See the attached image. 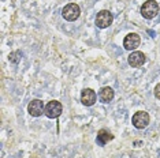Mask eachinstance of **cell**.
<instances>
[{
	"mask_svg": "<svg viewBox=\"0 0 160 158\" xmlns=\"http://www.w3.org/2000/svg\"><path fill=\"white\" fill-rule=\"evenodd\" d=\"M21 59H22V52L21 51H14L8 55V60H10V63H12V64H18L21 62Z\"/></svg>",
	"mask_w": 160,
	"mask_h": 158,
	"instance_id": "obj_12",
	"label": "cell"
},
{
	"mask_svg": "<svg viewBox=\"0 0 160 158\" xmlns=\"http://www.w3.org/2000/svg\"><path fill=\"white\" fill-rule=\"evenodd\" d=\"M158 12H159V4L155 0H148V2H145L142 7H141V15H142L145 19H153V18L158 15Z\"/></svg>",
	"mask_w": 160,
	"mask_h": 158,
	"instance_id": "obj_1",
	"label": "cell"
},
{
	"mask_svg": "<svg viewBox=\"0 0 160 158\" xmlns=\"http://www.w3.org/2000/svg\"><path fill=\"white\" fill-rule=\"evenodd\" d=\"M141 44V37L137 33H129L123 40V46L126 51H134Z\"/></svg>",
	"mask_w": 160,
	"mask_h": 158,
	"instance_id": "obj_6",
	"label": "cell"
},
{
	"mask_svg": "<svg viewBox=\"0 0 160 158\" xmlns=\"http://www.w3.org/2000/svg\"><path fill=\"white\" fill-rule=\"evenodd\" d=\"M145 60H147L145 53L140 52V51H134V52L130 53V56H129V64L132 67H134V68L141 67L145 63Z\"/></svg>",
	"mask_w": 160,
	"mask_h": 158,
	"instance_id": "obj_9",
	"label": "cell"
},
{
	"mask_svg": "<svg viewBox=\"0 0 160 158\" xmlns=\"http://www.w3.org/2000/svg\"><path fill=\"white\" fill-rule=\"evenodd\" d=\"M79 14H81V8L77 3H68L67 6H64L63 11H62V15L66 21L68 22H72V21L78 19Z\"/></svg>",
	"mask_w": 160,
	"mask_h": 158,
	"instance_id": "obj_2",
	"label": "cell"
},
{
	"mask_svg": "<svg viewBox=\"0 0 160 158\" xmlns=\"http://www.w3.org/2000/svg\"><path fill=\"white\" fill-rule=\"evenodd\" d=\"M62 112H63V106H62V104L59 101L53 100V101H51L45 105V114H47V117H49V118L59 117Z\"/></svg>",
	"mask_w": 160,
	"mask_h": 158,
	"instance_id": "obj_4",
	"label": "cell"
},
{
	"mask_svg": "<svg viewBox=\"0 0 160 158\" xmlns=\"http://www.w3.org/2000/svg\"><path fill=\"white\" fill-rule=\"evenodd\" d=\"M97 100V94L96 91L92 90V89H83L81 93V102L85 106H92Z\"/></svg>",
	"mask_w": 160,
	"mask_h": 158,
	"instance_id": "obj_8",
	"label": "cell"
},
{
	"mask_svg": "<svg viewBox=\"0 0 160 158\" xmlns=\"http://www.w3.org/2000/svg\"><path fill=\"white\" fill-rule=\"evenodd\" d=\"M149 121H151V117H149V114L147 112H144V110H141V112H137L134 113V116L132 118V123L136 128L138 130H142V128L148 127Z\"/></svg>",
	"mask_w": 160,
	"mask_h": 158,
	"instance_id": "obj_3",
	"label": "cell"
},
{
	"mask_svg": "<svg viewBox=\"0 0 160 158\" xmlns=\"http://www.w3.org/2000/svg\"><path fill=\"white\" fill-rule=\"evenodd\" d=\"M112 139H114V135H112L108 130H100L97 132V138H96L97 145L104 146L105 143H108L110 141H112Z\"/></svg>",
	"mask_w": 160,
	"mask_h": 158,
	"instance_id": "obj_10",
	"label": "cell"
},
{
	"mask_svg": "<svg viewBox=\"0 0 160 158\" xmlns=\"http://www.w3.org/2000/svg\"><path fill=\"white\" fill-rule=\"evenodd\" d=\"M155 95H156L158 100H160V83H158L156 87H155Z\"/></svg>",
	"mask_w": 160,
	"mask_h": 158,
	"instance_id": "obj_13",
	"label": "cell"
},
{
	"mask_svg": "<svg viewBox=\"0 0 160 158\" xmlns=\"http://www.w3.org/2000/svg\"><path fill=\"white\" fill-rule=\"evenodd\" d=\"M112 21H114L112 14L110 11H107V10H103V11H100L96 16V26L100 29H105V27L111 26Z\"/></svg>",
	"mask_w": 160,
	"mask_h": 158,
	"instance_id": "obj_5",
	"label": "cell"
},
{
	"mask_svg": "<svg viewBox=\"0 0 160 158\" xmlns=\"http://www.w3.org/2000/svg\"><path fill=\"white\" fill-rule=\"evenodd\" d=\"M115 93L112 90L111 87H108V86H105V87H101V90L99 93V97H100V101L104 102V104H108L112 101V98H114Z\"/></svg>",
	"mask_w": 160,
	"mask_h": 158,
	"instance_id": "obj_11",
	"label": "cell"
},
{
	"mask_svg": "<svg viewBox=\"0 0 160 158\" xmlns=\"http://www.w3.org/2000/svg\"><path fill=\"white\" fill-rule=\"evenodd\" d=\"M28 112L34 117H38L41 116L42 113H45V106L42 104L41 100H33V101L29 102L28 105Z\"/></svg>",
	"mask_w": 160,
	"mask_h": 158,
	"instance_id": "obj_7",
	"label": "cell"
}]
</instances>
